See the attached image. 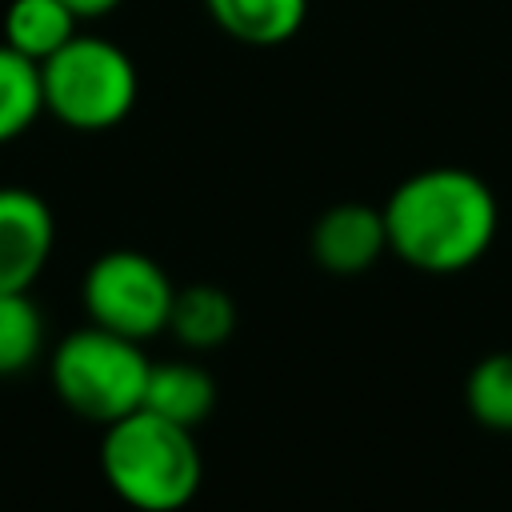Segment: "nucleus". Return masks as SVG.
<instances>
[{"mask_svg":"<svg viewBox=\"0 0 512 512\" xmlns=\"http://www.w3.org/2000/svg\"><path fill=\"white\" fill-rule=\"evenodd\" d=\"M212 24L240 44L276 48L304 28L308 0H204Z\"/></svg>","mask_w":512,"mask_h":512,"instance_id":"1a4fd4ad","label":"nucleus"},{"mask_svg":"<svg viewBox=\"0 0 512 512\" xmlns=\"http://www.w3.org/2000/svg\"><path fill=\"white\" fill-rule=\"evenodd\" d=\"M152 360L140 352V340L108 332L100 324L68 332L48 360L56 396L92 424H112L144 404Z\"/></svg>","mask_w":512,"mask_h":512,"instance_id":"20e7f679","label":"nucleus"},{"mask_svg":"<svg viewBox=\"0 0 512 512\" xmlns=\"http://www.w3.org/2000/svg\"><path fill=\"white\" fill-rule=\"evenodd\" d=\"M100 472L124 504L140 512H176L196 496L204 460L192 428L136 408L104 424Z\"/></svg>","mask_w":512,"mask_h":512,"instance_id":"f03ea898","label":"nucleus"},{"mask_svg":"<svg viewBox=\"0 0 512 512\" xmlns=\"http://www.w3.org/2000/svg\"><path fill=\"white\" fill-rule=\"evenodd\" d=\"M56 244V220L32 188H0V292L32 288Z\"/></svg>","mask_w":512,"mask_h":512,"instance_id":"423d86ee","label":"nucleus"},{"mask_svg":"<svg viewBox=\"0 0 512 512\" xmlns=\"http://www.w3.org/2000/svg\"><path fill=\"white\" fill-rule=\"evenodd\" d=\"M388 252L416 272H464L492 248L500 232V204L484 176L436 164L404 176L384 200Z\"/></svg>","mask_w":512,"mask_h":512,"instance_id":"f257e3e1","label":"nucleus"},{"mask_svg":"<svg viewBox=\"0 0 512 512\" xmlns=\"http://www.w3.org/2000/svg\"><path fill=\"white\" fill-rule=\"evenodd\" d=\"M44 112L40 64L0 40V144L24 136Z\"/></svg>","mask_w":512,"mask_h":512,"instance_id":"f8f14e48","label":"nucleus"},{"mask_svg":"<svg viewBox=\"0 0 512 512\" xmlns=\"http://www.w3.org/2000/svg\"><path fill=\"white\" fill-rule=\"evenodd\" d=\"M236 328V304L220 284H188L172 292L168 332L184 348H216Z\"/></svg>","mask_w":512,"mask_h":512,"instance_id":"9d476101","label":"nucleus"},{"mask_svg":"<svg viewBox=\"0 0 512 512\" xmlns=\"http://www.w3.org/2000/svg\"><path fill=\"white\" fill-rule=\"evenodd\" d=\"M308 248H312V260L324 272H336V276L368 272L388 252L384 212L372 208V204H360V200L332 204L316 216Z\"/></svg>","mask_w":512,"mask_h":512,"instance_id":"0eeeda50","label":"nucleus"},{"mask_svg":"<svg viewBox=\"0 0 512 512\" xmlns=\"http://www.w3.org/2000/svg\"><path fill=\"white\" fill-rule=\"evenodd\" d=\"M44 348V320L28 288L0 292V376L24 372Z\"/></svg>","mask_w":512,"mask_h":512,"instance_id":"4468645a","label":"nucleus"},{"mask_svg":"<svg viewBox=\"0 0 512 512\" xmlns=\"http://www.w3.org/2000/svg\"><path fill=\"white\" fill-rule=\"evenodd\" d=\"M76 32L80 16L64 0H8L4 8V44L36 64L48 60Z\"/></svg>","mask_w":512,"mask_h":512,"instance_id":"9b49d317","label":"nucleus"},{"mask_svg":"<svg viewBox=\"0 0 512 512\" xmlns=\"http://www.w3.org/2000/svg\"><path fill=\"white\" fill-rule=\"evenodd\" d=\"M140 408H148V412L196 432V424H204L212 416V408H216V380L208 376V368H200L192 360L152 364Z\"/></svg>","mask_w":512,"mask_h":512,"instance_id":"6e6552de","label":"nucleus"},{"mask_svg":"<svg viewBox=\"0 0 512 512\" xmlns=\"http://www.w3.org/2000/svg\"><path fill=\"white\" fill-rule=\"evenodd\" d=\"M464 404L488 432H512V348L488 352L464 380Z\"/></svg>","mask_w":512,"mask_h":512,"instance_id":"ddd939ff","label":"nucleus"},{"mask_svg":"<svg viewBox=\"0 0 512 512\" xmlns=\"http://www.w3.org/2000/svg\"><path fill=\"white\" fill-rule=\"evenodd\" d=\"M80 20H96V16H108L112 8H120V0H64Z\"/></svg>","mask_w":512,"mask_h":512,"instance_id":"2eb2a0df","label":"nucleus"},{"mask_svg":"<svg viewBox=\"0 0 512 512\" xmlns=\"http://www.w3.org/2000/svg\"><path fill=\"white\" fill-rule=\"evenodd\" d=\"M40 92L44 112L60 124L76 132H104L136 108L140 76L116 40L76 32L48 60H40Z\"/></svg>","mask_w":512,"mask_h":512,"instance_id":"7ed1b4c3","label":"nucleus"},{"mask_svg":"<svg viewBox=\"0 0 512 512\" xmlns=\"http://www.w3.org/2000/svg\"><path fill=\"white\" fill-rule=\"evenodd\" d=\"M172 292L176 288L168 272L136 248H112L96 256L80 284L88 320L128 340H148L168 328Z\"/></svg>","mask_w":512,"mask_h":512,"instance_id":"39448f33","label":"nucleus"}]
</instances>
